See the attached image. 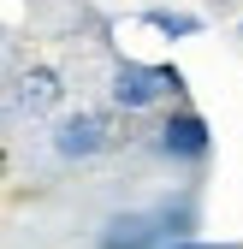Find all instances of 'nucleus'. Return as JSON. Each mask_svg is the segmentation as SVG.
<instances>
[{"mask_svg":"<svg viewBox=\"0 0 243 249\" xmlns=\"http://www.w3.org/2000/svg\"><path fill=\"white\" fill-rule=\"evenodd\" d=\"M160 95H184V71L178 66H119L113 71V107L125 113H148Z\"/></svg>","mask_w":243,"mask_h":249,"instance_id":"nucleus-1","label":"nucleus"},{"mask_svg":"<svg viewBox=\"0 0 243 249\" xmlns=\"http://www.w3.org/2000/svg\"><path fill=\"white\" fill-rule=\"evenodd\" d=\"M172 243V226L160 208H131V213H113L101 226L95 249H166Z\"/></svg>","mask_w":243,"mask_h":249,"instance_id":"nucleus-2","label":"nucleus"},{"mask_svg":"<svg viewBox=\"0 0 243 249\" xmlns=\"http://www.w3.org/2000/svg\"><path fill=\"white\" fill-rule=\"evenodd\" d=\"M113 142V119L107 113H71L53 124V154L59 160H95V154Z\"/></svg>","mask_w":243,"mask_h":249,"instance_id":"nucleus-3","label":"nucleus"},{"mask_svg":"<svg viewBox=\"0 0 243 249\" xmlns=\"http://www.w3.org/2000/svg\"><path fill=\"white\" fill-rule=\"evenodd\" d=\"M155 148L166 154V160H208V148H214V131H208L202 113H172L160 131H155Z\"/></svg>","mask_w":243,"mask_h":249,"instance_id":"nucleus-4","label":"nucleus"},{"mask_svg":"<svg viewBox=\"0 0 243 249\" xmlns=\"http://www.w3.org/2000/svg\"><path fill=\"white\" fill-rule=\"evenodd\" d=\"M12 101H18V113H53L59 101H66V83H59V71L53 66H30V71H18V89H12Z\"/></svg>","mask_w":243,"mask_h":249,"instance_id":"nucleus-5","label":"nucleus"},{"mask_svg":"<svg viewBox=\"0 0 243 249\" xmlns=\"http://www.w3.org/2000/svg\"><path fill=\"white\" fill-rule=\"evenodd\" d=\"M142 24H148V30H160V36H196V30H202V18H190V12H166V6L142 12Z\"/></svg>","mask_w":243,"mask_h":249,"instance_id":"nucleus-6","label":"nucleus"},{"mask_svg":"<svg viewBox=\"0 0 243 249\" xmlns=\"http://www.w3.org/2000/svg\"><path fill=\"white\" fill-rule=\"evenodd\" d=\"M166 249H237V243H190L184 237V243H166Z\"/></svg>","mask_w":243,"mask_h":249,"instance_id":"nucleus-7","label":"nucleus"}]
</instances>
